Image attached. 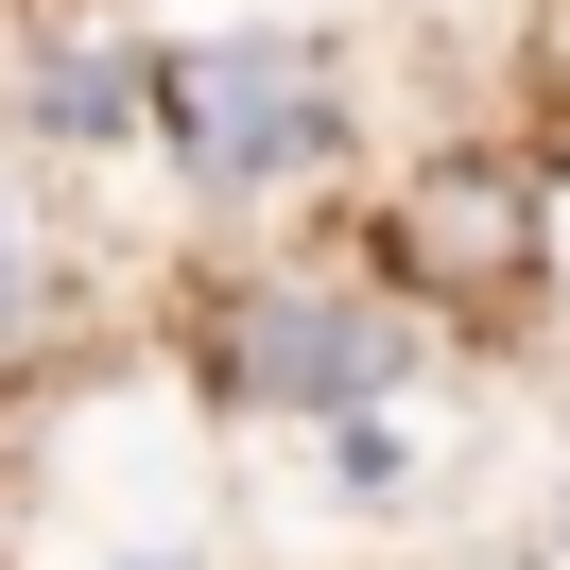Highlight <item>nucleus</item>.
<instances>
[{
  "label": "nucleus",
  "mask_w": 570,
  "mask_h": 570,
  "mask_svg": "<svg viewBox=\"0 0 570 570\" xmlns=\"http://www.w3.org/2000/svg\"><path fill=\"white\" fill-rule=\"evenodd\" d=\"M156 121H174V156L208 190H294L346 139V87L294 36H225V52H174V70H156Z\"/></svg>",
  "instance_id": "obj_1"
},
{
  "label": "nucleus",
  "mask_w": 570,
  "mask_h": 570,
  "mask_svg": "<svg viewBox=\"0 0 570 570\" xmlns=\"http://www.w3.org/2000/svg\"><path fill=\"white\" fill-rule=\"evenodd\" d=\"M225 363H243V397L346 415V397H381L415 346H397V312H363V294H259V312L225 328Z\"/></svg>",
  "instance_id": "obj_2"
},
{
  "label": "nucleus",
  "mask_w": 570,
  "mask_h": 570,
  "mask_svg": "<svg viewBox=\"0 0 570 570\" xmlns=\"http://www.w3.org/2000/svg\"><path fill=\"white\" fill-rule=\"evenodd\" d=\"M519 243H535V208H519V174H484V156L415 190V259H432V277H501Z\"/></svg>",
  "instance_id": "obj_3"
},
{
  "label": "nucleus",
  "mask_w": 570,
  "mask_h": 570,
  "mask_svg": "<svg viewBox=\"0 0 570 570\" xmlns=\"http://www.w3.org/2000/svg\"><path fill=\"white\" fill-rule=\"evenodd\" d=\"M52 139H121V105H139V70H121V52H52Z\"/></svg>",
  "instance_id": "obj_4"
},
{
  "label": "nucleus",
  "mask_w": 570,
  "mask_h": 570,
  "mask_svg": "<svg viewBox=\"0 0 570 570\" xmlns=\"http://www.w3.org/2000/svg\"><path fill=\"white\" fill-rule=\"evenodd\" d=\"M18 294H36V243H18V208H0V328H18Z\"/></svg>",
  "instance_id": "obj_5"
}]
</instances>
